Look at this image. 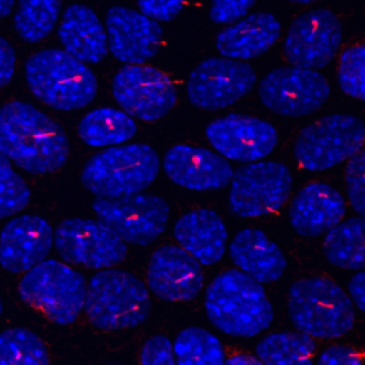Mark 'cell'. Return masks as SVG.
Here are the masks:
<instances>
[{"label":"cell","mask_w":365,"mask_h":365,"mask_svg":"<svg viewBox=\"0 0 365 365\" xmlns=\"http://www.w3.org/2000/svg\"><path fill=\"white\" fill-rule=\"evenodd\" d=\"M348 289L352 297L354 305L359 311H364L365 309V278L361 269H358V272L349 279Z\"/></svg>","instance_id":"40"},{"label":"cell","mask_w":365,"mask_h":365,"mask_svg":"<svg viewBox=\"0 0 365 365\" xmlns=\"http://www.w3.org/2000/svg\"><path fill=\"white\" fill-rule=\"evenodd\" d=\"M317 344L304 332H274L255 346V356L268 365H304L312 361Z\"/></svg>","instance_id":"28"},{"label":"cell","mask_w":365,"mask_h":365,"mask_svg":"<svg viewBox=\"0 0 365 365\" xmlns=\"http://www.w3.org/2000/svg\"><path fill=\"white\" fill-rule=\"evenodd\" d=\"M1 312H3V304H1V299H0V315H1Z\"/></svg>","instance_id":"44"},{"label":"cell","mask_w":365,"mask_h":365,"mask_svg":"<svg viewBox=\"0 0 365 365\" xmlns=\"http://www.w3.org/2000/svg\"><path fill=\"white\" fill-rule=\"evenodd\" d=\"M30 202V188L0 153V220L16 215Z\"/></svg>","instance_id":"32"},{"label":"cell","mask_w":365,"mask_h":365,"mask_svg":"<svg viewBox=\"0 0 365 365\" xmlns=\"http://www.w3.org/2000/svg\"><path fill=\"white\" fill-rule=\"evenodd\" d=\"M255 80V71L250 64L227 57H211L190 73L187 97L197 108L222 110L247 96Z\"/></svg>","instance_id":"14"},{"label":"cell","mask_w":365,"mask_h":365,"mask_svg":"<svg viewBox=\"0 0 365 365\" xmlns=\"http://www.w3.org/2000/svg\"><path fill=\"white\" fill-rule=\"evenodd\" d=\"M0 153L30 174L57 171L68 158L63 127L50 115L21 100L0 107Z\"/></svg>","instance_id":"1"},{"label":"cell","mask_w":365,"mask_h":365,"mask_svg":"<svg viewBox=\"0 0 365 365\" xmlns=\"http://www.w3.org/2000/svg\"><path fill=\"white\" fill-rule=\"evenodd\" d=\"M63 0H19L14 13V30L27 43L44 40L56 27Z\"/></svg>","instance_id":"29"},{"label":"cell","mask_w":365,"mask_h":365,"mask_svg":"<svg viewBox=\"0 0 365 365\" xmlns=\"http://www.w3.org/2000/svg\"><path fill=\"white\" fill-rule=\"evenodd\" d=\"M279 34L281 24L274 14H245L217 34L215 48L222 57L247 61L267 53Z\"/></svg>","instance_id":"22"},{"label":"cell","mask_w":365,"mask_h":365,"mask_svg":"<svg viewBox=\"0 0 365 365\" xmlns=\"http://www.w3.org/2000/svg\"><path fill=\"white\" fill-rule=\"evenodd\" d=\"M19 295L51 322L68 325L83 311L86 279L64 262L43 259L24 272Z\"/></svg>","instance_id":"7"},{"label":"cell","mask_w":365,"mask_h":365,"mask_svg":"<svg viewBox=\"0 0 365 365\" xmlns=\"http://www.w3.org/2000/svg\"><path fill=\"white\" fill-rule=\"evenodd\" d=\"M174 237L201 265L211 267L225 254L227 228L212 210L198 208L182 214L174 224Z\"/></svg>","instance_id":"23"},{"label":"cell","mask_w":365,"mask_h":365,"mask_svg":"<svg viewBox=\"0 0 365 365\" xmlns=\"http://www.w3.org/2000/svg\"><path fill=\"white\" fill-rule=\"evenodd\" d=\"M14 4L16 0H0V19L7 17L11 13Z\"/></svg>","instance_id":"42"},{"label":"cell","mask_w":365,"mask_h":365,"mask_svg":"<svg viewBox=\"0 0 365 365\" xmlns=\"http://www.w3.org/2000/svg\"><path fill=\"white\" fill-rule=\"evenodd\" d=\"M60 258L70 264L101 269L115 267L127 255V242L103 221L67 218L53 234Z\"/></svg>","instance_id":"10"},{"label":"cell","mask_w":365,"mask_h":365,"mask_svg":"<svg viewBox=\"0 0 365 365\" xmlns=\"http://www.w3.org/2000/svg\"><path fill=\"white\" fill-rule=\"evenodd\" d=\"M108 51L127 64H144L151 60L163 41L158 21L125 6H113L106 14Z\"/></svg>","instance_id":"17"},{"label":"cell","mask_w":365,"mask_h":365,"mask_svg":"<svg viewBox=\"0 0 365 365\" xmlns=\"http://www.w3.org/2000/svg\"><path fill=\"white\" fill-rule=\"evenodd\" d=\"M93 211L125 242L147 245L165 230L170 207L158 195L130 194L117 198L96 197Z\"/></svg>","instance_id":"12"},{"label":"cell","mask_w":365,"mask_h":365,"mask_svg":"<svg viewBox=\"0 0 365 365\" xmlns=\"http://www.w3.org/2000/svg\"><path fill=\"white\" fill-rule=\"evenodd\" d=\"M147 282L151 292L170 302L194 299L202 285L201 264L182 247H158L147 267Z\"/></svg>","instance_id":"18"},{"label":"cell","mask_w":365,"mask_h":365,"mask_svg":"<svg viewBox=\"0 0 365 365\" xmlns=\"http://www.w3.org/2000/svg\"><path fill=\"white\" fill-rule=\"evenodd\" d=\"M165 175L180 187L192 191L221 190L232 177V165L217 151L177 144L163 158Z\"/></svg>","instance_id":"19"},{"label":"cell","mask_w":365,"mask_h":365,"mask_svg":"<svg viewBox=\"0 0 365 365\" xmlns=\"http://www.w3.org/2000/svg\"><path fill=\"white\" fill-rule=\"evenodd\" d=\"M255 0H211L210 17L217 24H230L248 14Z\"/></svg>","instance_id":"36"},{"label":"cell","mask_w":365,"mask_h":365,"mask_svg":"<svg viewBox=\"0 0 365 365\" xmlns=\"http://www.w3.org/2000/svg\"><path fill=\"white\" fill-rule=\"evenodd\" d=\"M365 47L356 44L342 51L338 66V84L339 88L349 97L359 101L365 100Z\"/></svg>","instance_id":"33"},{"label":"cell","mask_w":365,"mask_h":365,"mask_svg":"<svg viewBox=\"0 0 365 365\" xmlns=\"http://www.w3.org/2000/svg\"><path fill=\"white\" fill-rule=\"evenodd\" d=\"M346 212L342 194L328 182L304 185L289 207V222L297 234L317 237L336 225Z\"/></svg>","instance_id":"21"},{"label":"cell","mask_w":365,"mask_h":365,"mask_svg":"<svg viewBox=\"0 0 365 365\" xmlns=\"http://www.w3.org/2000/svg\"><path fill=\"white\" fill-rule=\"evenodd\" d=\"M158 171L160 157L151 145H111L86 163L81 182L96 197L117 198L143 192L154 182Z\"/></svg>","instance_id":"6"},{"label":"cell","mask_w":365,"mask_h":365,"mask_svg":"<svg viewBox=\"0 0 365 365\" xmlns=\"http://www.w3.org/2000/svg\"><path fill=\"white\" fill-rule=\"evenodd\" d=\"M140 362L143 365H173L175 364L173 342L164 335L147 339L141 348Z\"/></svg>","instance_id":"35"},{"label":"cell","mask_w":365,"mask_h":365,"mask_svg":"<svg viewBox=\"0 0 365 365\" xmlns=\"http://www.w3.org/2000/svg\"><path fill=\"white\" fill-rule=\"evenodd\" d=\"M150 307L147 287L131 272L114 267L101 268L86 284L83 309L98 329L134 328L147 319Z\"/></svg>","instance_id":"4"},{"label":"cell","mask_w":365,"mask_h":365,"mask_svg":"<svg viewBox=\"0 0 365 365\" xmlns=\"http://www.w3.org/2000/svg\"><path fill=\"white\" fill-rule=\"evenodd\" d=\"M77 133L90 147H111L130 141L137 134V124L124 110L103 107L87 113L80 120Z\"/></svg>","instance_id":"26"},{"label":"cell","mask_w":365,"mask_h":365,"mask_svg":"<svg viewBox=\"0 0 365 365\" xmlns=\"http://www.w3.org/2000/svg\"><path fill=\"white\" fill-rule=\"evenodd\" d=\"M342 43V26L335 13L314 9L299 14L284 40V54L292 66L324 68L336 56Z\"/></svg>","instance_id":"15"},{"label":"cell","mask_w":365,"mask_h":365,"mask_svg":"<svg viewBox=\"0 0 365 365\" xmlns=\"http://www.w3.org/2000/svg\"><path fill=\"white\" fill-rule=\"evenodd\" d=\"M362 356L352 348L348 346H329L318 356V364L322 365H359Z\"/></svg>","instance_id":"38"},{"label":"cell","mask_w":365,"mask_h":365,"mask_svg":"<svg viewBox=\"0 0 365 365\" xmlns=\"http://www.w3.org/2000/svg\"><path fill=\"white\" fill-rule=\"evenodd\" d=\"M329 93V84L318 70L292 64L271 70L258 87L261 103L284 117H304L317 111Z\"/></svg>","instance_id":"11"},{"label":"cell","mask_w":365,"mask_h":365,"mask_svg":"<svg viewBox=\"0 0 365 365\" xmlns=\"http://www.w3.org/2000/svg\"><path fill=\"white\" fill-rule=\"evenodd\" d=\"M292 325L317 339L345 335L355 322V305L332 279L309 277L294 282L288 292Z\"/></svg>","instance_id":"5"},{"label":"cell","mask_w":365,"mask_h":365,"mask_svg":"<svg viewBox=\"0 0 365 365\" xmlns=\"http://www.w3.org/2000/svg\"><path fill=\"white\" fill-rule=\"evenodd\" d=\"M364 228L365 222L361 215L341 220L329 228L322 244L327 261L342 269H362L365 261Z\"/></svg>","instance_id":"27"},{"label":"cell","mask_w":365,"mask_h":365,"mask_svg":"<svg viewBox=\"0 0 365 365\" xmlns=\"http://www.w3.org/2000/svg\"><path fill=\"white\" fill-rule=\"evenodd\" d=\"M364 138V123L356 115L328 114L302 128L294 144V157L307 171H325L359 151Z\"/></svg>","instance_id":"8"},{"label":"cell","mask_w":365,"mask_h":365,"mask_svg":"<svg viewBox=\"0 0 365 365\" xmlns=\"http://www.w3.org/2000/svg\"><path fill=\"white\" fill-rule=\"evenodd\" d=\"M348 165L345 168V182L349 202L359 215L365 211V198H364V160L365 154L362 148L348 158Z\"/></svg>","instance_id":"34"},{"label":"cell","mask_w":365,"mask_h":365,"mask_svg":"<svg viewBox=\"0 0 365 365\" xmlns=\"http://www.w3.org/2000/svg\"><path fill=\"white\" fill-rule=\"evenodd\" d=\"M173 352L178 365H220L225 361L221 341L200 327L182 329L173 342Z\"/></svg>","instance_id":"30"},{"label":"cell","mask_w":365,"mask_h":365,"mask_svg":"<svg viewBox=\"0 0 365 365\" xmlns=\"http://www.w3.org/2000/svg\"><path fill=\"white\" fill-rule=\"evenodd\" d=\"M140 13L155 20L170 21L184 7V0H137Z\"/></svg>","instance_id":"37"},{"label":"cell","mask_w":365,"mask_h":365,"mask_svg":"<svg viewBox=\"0 0 365 365\" xmlns=\"http://www.w3.org/2000/svg\"><path fill=\"white\" fill-rule=\"evenodd\" d=\"M228 252L240 271L261 284L274 282L287 271L285 254L258 228L240 230L231 240Z\"/></svg>","instance_id":"24"},{"label":"cell","mask_w":365,"mask_h":365,"mask_svg":"<svg viewBox=\"0 0 365 365\" xmlns=\"http://www.w3.org/2000/svg\"><path fill=\"white\" fill-rule=\"evenodd\" d=\"M228 204L244 218L265 217L278 212L287 202L292 175L289 168L272 160H257L240 167L231 177Z\"/></svg>","instance_id":"9"},{"label":"cell","mask_w":365,"mask_h":365,"mask_svg":"<svg viewBox=\"0 0 365 365\" xmlns=\"http://www.w3.org/2000/svg\"><path fill=\"white\" fill-rule=\"evenodd\" d=\"M289 1H294V3H298V4H309V3H314V1H319V0H289Z\"/></svg>","instance_id":"43"},{"label":"cell","mask_w":365,"mask_h":365,"mask_svg":"<svg viewBox=\"0 0 365 365\" xmlns=\"http://www.w3.org/2000/svg\"><path fill=\"white\" fill-rule=\"evenodd\" d=\"M205 137L220 155L238 163L262 160L278 143V133L271 123L241 114H228L211 121Z\"/></svg>","instance_id":"16"},{"label":"cell","mask_w":365,"mask_h":365,"mask_svg":"<svg viewBox=\"0 0 365 365\" xmlns=\"http://www.w3.org/2000/svg\"><path fill=\"white\" fill-rule=\"evenodd\" d=\"M24 76L33 96L57 111L84 108L97 93L94 73L60 48H43L30 56Z\"/></svg>","instance_id":"3"},{"label":"cell","mask_w":365,"mask_h":365,"mask_svg":"<svg viewBox=\"0 0 365 365\" xmlns=\"http://www.w3.org/2000/svg\"><path fill=\"white\" fill-rule=\"evenodd\" d=\"M51 224L34 214L11 218L0 231V267L21 274L46 259L53 247Z\"/></svg>","instance_id":"20"},{"label":"cell","mask_w":365,"mask_h":365,"mask_svg":"<svg viewBox=\"0 0 365 365\" xmlns=\"http://www.w3.org/2000/svg\"><path fill=\"white\" fill-rule=\"evenodd\" d=\"M50 355L43 339L27 328L0 332V365H46Z\"/></svg>","instance_id":"31"},{"label":"cell","mask_w":365,"mask_h":365,"mask_svg":"<svg viewBox=\"0 0 365 365\" xmlns=\"http://www.w3.org/2000/svg\"><path fill=\"white\" fill-rule=\"evenodd\" d=\"M57 36L63 50L83 63L97 64L108 53L103 23L86 4L74 3L64 10Z\"/></svg>","instance_id":"25"},{"label":"cell","mask_w":365,"mask_h":365,"mask_svg":"<svg viewBox=\"0 0 365 365\" xmlns=\"http://www.w3.org/2000/svg\"><path fill=\"white\" fill-rule=\"evenodd\" d=\"M16 71V51L13 46L0 36V88L7 86Z\"/></svg>","instance_id":"39"},{"label":"cell","mask_w":365,"mask_h":365,"mask_svg":"<svg viewBox=\"0 0 365 365\" xmlns=\"http://www.w3.org/2000/svg\"><path fill=\"white\" fill-rule=\"evenodd\" d=\"M111 93L127 114L143 121L163 118L177 101L171 77L144 64H128L118 70L111 81Z\"/></svg>","instance_id":"13"},{"label":"cell","mask_w":365,"mask_h":365,"mask_svg":"<svg viewBox=\"0 0 365 365\" xmlns=\"http://www.w3.org/2000/svg\"><path fill=\"white\" fill-rule=\"evenodd\" d=\"M225 364H231V365H250V364H261L259 359L254 355H248V354H234L232 356L227 358L224 361Z\"/></svg>","instance_id":"41"},{"label":"cell","mask_w":365,"mask_h":365,"mask_svg":"<svg viewBox=\"0 0 365 365\" xmlns=\"http://www.w3.org/2000/svg\"><path fill=\"white\" fill-rule=\"evenodd\" d=\"M205 314L222 334L252 338L274 319V308L261 282L240 269L218 274L205 291Z\"/></svg>","instance_id":"2"}]
</instances>
